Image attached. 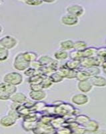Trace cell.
Segmentation results:
<instances>
[{
  "label": "cell",
  "mask_w": 106,
  "mask_h": 134,
  "mask_svg": "<svg viewBox=\"0 0 106 134\" xmlns=\"http://www.w3.org/2000/svg\"><path fill=\"white\" fill-rule=\"evenodd\" d=\"M97 56L104 58L106 57V48H100L97 49Z\"/></svg>",
  "instance_id": "obj_31"
},
{
  "label": "cell",
  "mask_w": 106,
  "mask_h": 134,
  "mask_svg": "<svg viewBox=\"0 0 106 134\" xmlns=\"http://www.w3.org/2000/svg\"><path fill=\"white\" fill-rule=\"evenodd\" d=\"M59 72L64 76V78L74 79V78H76L77 71H76V70H72V69H68L67 67L64 65L61 67H60V69H59Z\"/></svg>",
  "instance_id": "obj_10"
},
{
  "label": "cell",
  "mask_w": 106,
  "mask_h": 134,
  "mask_svg": "<svg viewBox=\"0 0 106 134\" xmlns=\"http://www.w3.org/2000/svg\"><path fill=\"white\" fill-rule=\"evenodd\" d=\"M87 48V44L83 41L74 42V47L73 49L77 50H84Z\"/></svg>",
  "instance_id": "obj_28"
},
{
  "label": "cell",
  "mask_w": 106,
  "mask_h": 134,
  "mask_svg": "<svg viewBox=\"0 0 106 134\" xmlns=\"http://www.w3.org/2000/svg\"><path fill=\"white\" fill-rule=\"evenodd\" d=\"M42 1L43 2H45V3H53L54 2H55V0H42Z\"/></svg>",
  "instance_id": "obj_34"
},
{
  "label": "cell",
  "mask_w": 106,
  "mask_h": 134,
  "mask_svg": "<svg viewBox=\"0 0 106 134\" xmlns=\"http://www.w3.org/2000/svg\"><path fill=\"white\" fill-rule=\"evenodd\" d=\"M53 81L52 80L50 79L49 76H46L42 80L41 82H40V85H41L43 88H49L51 86L53 85Z\"/></svg>",
  "instance_id": "obj_25"
},
{
  "label": "cell",
  "mask_w": 106,
  "mask_h": 134,
  "mask_svg": "<svg viewBox=\"0 0 106 134\" xmlns=\"http://www.w3.org/2000/svg\"><path fill=\"white\" fill-rule=\"evenodd\" d=\"M70 55L66 52V50H64L61 49L60 50H58L54 53V57L56 60H65L68 58Z\"/></svg>",
  "instance_id": "obj_19"
},
{
  "label": "cell",
  "mask_w": 106,
  "mask_h": 134,
  "mask_svg": "<svg viewBox=\"0 0 106 134\" xmlns=\"http://www.w3.org/2000/svg\"><path fill=\"white\" fill-rule=\"evenodd\" d=\"M59 46L61 50H70L73 49L74 47V42L71 40H66L64 41H61L59 44Z\"/></svg>",
  "instance_id": "obj_17"
},
{
  "label": "cell",
  "mask_w": 106,
  "mask_h": 134,
  "mask_svg": "<svg viewBox=\"0 0 106 134\" xmlns=\"http://www.w3.org/2000/svg\"><path fill=\"white\" fill-rule=\"evenodd\" d=\"M77 87H78V89L81 91L82 93H86L91 91L93 88V85L89 79L86 80V81H79L77 84Z\"/></svg>",
  "instance_id": "obj_11"
},
{
  "label": "cell",
  "mask_w": 106,
  "mask_h": 134,
  "mask_svg": "<svg viewBox=\"0 0 106 134\" xmlns=\"http://www.w3.org/2000/svg\"><path fill=\"white\" fill-rule=\"evenodd\" d=\"M38 60L40 61V63H41L42 66H46L52 64L54 60L52 59V58L50 57H49V56H43V57H40Z\"/></svg>",
  "instance_id": "obj_24"
},
{
  "label": "cell",
  "mask_w": 106,
  "mask_h": 134,
  "mask_svg": "<svg viewBox=\"0 0 106 134\" xmlns=\"http://www.w3.org/2000/svg\"><path fill=\"white\" fill-rule=\"evenodd\" d=\"M16 118L12 115L8 114V115L4 116L1 119V124L4 127H10L14 125L16 121Z\"/></svg>",
  "instance_id": "obj_13"
},
{
  "label": "cell",
  "mask_w": 106,
  "mask_h": 134,
  "mask_svg": "<svg viewBox=\"0 0 106 134\" xmlns=\"http://www.w3.org/2000/svg\"><path fill=\"white\" fill-rule=\"evenodd\" d=\"M9 57V49L4 47H0V60L4 61Z\"/></svg>",
  "instance_id": "obj_26"
},
{
  "label": "cell",
  "mask_w": 106,
  "mask_h": 134,
  "mask_svg": "<svg viewBox=\"0 0 106 134\" xmlns=\"http://www.w3.org/2000/svg\"><path fill=\"white\" fill-rule=\"evenodd\" d=\"M10 99L12 100L14 103L21 104L26 103V101L27 100V97H26V96L23 94V93H15L11 95V97H10Z\"/></svg>",
  "instance_id": "obj_14"
},
{
  "label": "cell",
  "mask_w": 106,
  "mask_h": 134,
  "mask_svg": "<svg viewBox=\"0 0 106 134\" xmlns=\"http://www.w3.org/2000/svg\"><path fill=\"white\" fill-rule=\"evenodd\" d=\"M0 91V99L2 100H5L10 99L11 95L16 93L17 88L15 85L4 82L1 83Z\"/></svg>",
  "instance_id": "obj_1"
},
{
  "label": "cell",
  "mask_w": 106,
  "mask_h": 134,
  "mask_svg": "<svg viewBox=\"0 0 106 134\" xmlns=\"http://www.w3.org/2000/svg\"><path fill=\"white\" fill-rule=\"evenodd\" d=\"M76 120L77 121H78L79 125H80V124H82V125H83V127H84V125L90 120V117H88V116L86 115H79L76 118Z\"/></svg>",
  "instance_id": "obj_29"
},
{
  "label": "cell",
  "mask_w": 106,
  "mask_h": 134,
  "mask_svg": "<svg viewBox=\"0 0 106 134\" xmlns=\"http://www.w3.org/2000/svg\"><path fill=\"white\" fill-rule=\"evenodd\" d=\"M50 77V79L52 80L53 82H60L64 80V76H63L61 74L58 72H54L53 73H52V75L49 76Z\"/></svg>",
  "instance_id": "obj_21"
},
{
  "label": "cell",
  "mask_w": 106,
  "mask_h": 134,
  "mask_svg": "<svg viewBox=\"0 0 106 134\" xmlns=\"http://www.w3.org/2000/svg\"><path fill=\"white\" fill-rule=\"evenodd\" d=\"M71 101L77 105H83L88 103L89 98L86 94H76L72 97Z\"/></svg>",
  "instance_id": "obj_9"
},
{
  "label": "cell",
  "mask_w": 106,
  "mask_h": 134,
  "mask_svg": "<svg viewBox=\"0 0 106 134\" xmlns=\"http://www.w3.org/2000/svg\"><path fill=\"white\" fill-rule=\"evenodd\" d=\"M61 21L64 25L73 26H76V24H78L79 19H78V17L76 16V15H73L70 14H67L61 17Z\"/></svg>",
  "instance_id": "obj_6"
},
{
  "label": "cell",
  "mask_w": 106,
  "mask_h": 134,
  "mask_svg": "<svg viewBox=\"0 0 106 134\" xmlns=\"http://www.w3.org/2000/svg\"><path fill=\"white\" fill-rule=\"evenodd\" d=\"M22 1H27V0H22Z\"/></svg>",
  "instance_id": "obj_36"
},
{
  "label": "cell",
  "mask_w": 106,
  "mask_h": 134,
  "mask_svg": "<svg viewBox=\"0 0 106 134\" xmlns=\"http://www.w3.org/2000/svg\"><path fill=\"white\" fill-rule=\"evenodd\" d=\"M91 78V75L85 70H79L77 72L76 79L79 81H83L89 80Z\"/></svg>",
  "instance_id": "obj_16"
},
{
  "label": "cell",
  "mask_w": 106,
  "mask_h": 134,
  "mask_svg": "<svg viewBox=\"0 0 106 134\" xmlns=\"http://www.w3.org/2000/svg\"><path fill=\"white\" fill-rule=\"evenodd\" d=\"M65 66L70 69L76 70V69H79V66H81V62L80 60H78L71 59L65 63Z\"/></svg>",
  "instance_id": "obj_18"
},
{
  "label": "cell",
  "mask_w": 106,
  "mask_h": 134,
  "mask_svg": "<svg viewBox=\"0 0 106 134\" xmlns=\"http://www.w3.org/2000/svg\"><path fill=\"white\" fill-rule=\"evenodd\" d=\"M84 70H86L88 73L92 76H96V75H99L101 73V70L99 68V66H91L89 68H84Z\"/></svg>",
  "instance_id": "obj_23"
},
{
  "label": "cell",
  "mask_w": 106,
  "mask_h": 134,
  "mask_svg": "<svg viewBox=\"0 0 106 134\" xmlns=\"http://www.w3.org/2000/svg\"><path fill=\"white\" fill-rule=\"evenodd\" d=\"M66 11L67 14H72L78 18L84 14V8L81 5L78 4L70 5V6L66 8Z\"/></svg>",
  "instance_id": "obj_7"
},
{
  "label": "cell",
  "mask_w": 106,
  "mask_h": 134,
  "mask_svg": "<svg viewBox=\"0 0 106 134\" xmlns=\"http://www.w3.org/2000/svg\"><path fill=\"white\" fill-rule=\"evenodd\" d=\"M1 46L8 49H12L15 47L17 44V40L16 38L11 36H5L1 39Z\"/></svg>",
  "instance_id": "obj_5"
},
{
  "label": "cell",
  "mask_w": 106,
  "mask_h": 134,
  "mask_svg": "<svg viewBox=\"0 0 106 134\" xmlns=\"http://www.w3.org/2000/svg\"><path fill=\"white\" fill-rule=\"evenodd\" d=\"M42 0H27L26 1V3L29 5L32 6H35V5H40L43 3Z\"/></svg>",
  "instance_id": "obj_30"
},
{
  "label": "cell",
  "mask_w": 106,
  "mask_h": 134,
  "mask_svg": "<svg viewBox=\"0 0 106 134\" xmlns=\"http://www.w3.org/2000/svg\"><path fill=\"white\" fill-rule=\"evenodd\" d=\"M14 68L17 70L22 71V70H26L27 68L30 66V63L27 62L25 59L23 54L21 52V53H19L14 58Z\"/></svg>",
  "instance_id": "obj_3"
},
{
  "label": "cell",
  "mask_w": 106,
  "mask_h": 134,
  "mask_svg": "<svg viewBox=\"0 0 106 134\" xmlns=\"http://www.w3.org/2000/svg\"><path fill=\"white\" fill-rule=\"evenodd\" d=\"M23 76L18 72H9L7 73L3 77L5 82L11 84L13 85H18L23 82Z\"/></svg>",
  "instance_id": "obj_4"
},
{
  "label": "cell",
  "mask_w": 106,
  "mask_h": 134,
  "mask_svg": "<svg viewBox=\"0 0 106 134\" xmlns=\"http://www.w3.org/2000/svg\"><path fill=\"white\" fill-rule=\"evenodd\" d=\"M84 127L88 132H96L99 130V125L96 121L90 120L84 125Z\"/></svg>",
  "instance_id": "obj_15"
},
{
  "label": "cell",
  "mask_w": 106,
  "mask_h": 134,
  "mask_svg": "<svg viewBox=\"0 0 106 134\" xmlns=\"http://www.w3.org/2000/svg\"><path fill=\"white\" fill-rule=\"evenodd\" d=\"M90 82L93 86L97 87H106V79L103 76L96 75L92 76L90 79Z\"/></svg>",
  "instance_id": "obj_8"
},
{
  "label": "cell",
  "mask_w": 106,
  "mask_h": 134,
  "mask_svg": "<svg viewBox=\"0 0 106 134\" xmlns=\"http://www.w3.org/2000/svg\"><path fill=\"white\" fill-rule=\"evenodd\" d=\"M31 99L35 100H43L47 97V93L43 90L41 91H32L29 93Z\"/></svg>",
  "instance_id": "obj_12"
},
{
  "label": "cell",
  "mask_w": 106,
  "mask_h": 134,
  "mask_svg": "<svg viewBox=\"0 0 106 134\" xmlns=\"http://www.w3.org/2000/svg\"><path fill=\"white\" fill-rule=\"evenodd\" d=\"M64 119H63V117H59V118H55V119H53V120L52 121L51 124L54 127V128L56 129H59L61 125H63V124H64Z\"/></svg>",
  "instance_id": "obj_27"
},
{
  "label": "cell",
  "mask_w": 106,
  "mask_h": 134,
  "mask_svg": "<svg viewBox=\"0 0 106 134\" xmlns=\"http://www.w3.org/2000/svg\"><path fill=\"white\" fill-rule=\"evenodd\" d=\"M23 54L25 59H26L27 62H29V63H32L33 61L36 60L37 57H38L37 54L33 52H23Z\"/></svg>",
  "instance_id": "obj_22"
},
{
  "label": "cell",
  "mask_w": 106,
  "mask_h": 134,
  "mask_svg": "<svg viewBox=\"0 0 106 134\" xmlns=\"http://www.w3.org/2000/svg\"><path fill=\"white\" fill-rule=\"evenodd\" d=\"M38 124L36 121H27L24 120L22 124L24 130L26 131H30V130H33L35 127L37 126Z\"/></svg>",
  "instance_id": "obj_20"
},
{
  "label": "cell",
  "mask_w": 106,
  "mask_h": 134,
  "mask_svg": "<svg viewBox=\"0 0 106 134\" xmlns=\"http://www.w3.org/2000/svg\"><path fill=\"white\" fill-rule=\"evenodd\" d=\"M30 88L32 91H41L43 89L41 85L38 83H30Z\"/></svg>",
  "instance_id": "obj_32"
},
{
  "label": "cell",
  "mask_w": 106,
  "mask_h": 134,
  "mask_svg": "<svg viewBox=\"0 0 106 134\" xmlns=\"http://www.w3.org/2000/svg\"><path fill=\"white\" fill-rule=\"evenodd\" d=\"M102 69H103V72H104V73L106 74V63L104 61V63H103V64H102Z\"/></svg>",
  "instance_id": "obj_33"
},
{
  "label": "cell",
  "mask_w": 106,
  "mask_h": 134,
  "mask_svg": "<svg viewBox=\"0 0 106 134\" xmlns=\"http://www.w3.org/2000/svg\"><path fill=\"white\" fill-rule=\"evenodd\" d=\"M81 66L83 68H89L91 66H100L104 63V58L98 56L84 58L80 60Z\"/></svg>",
  "instance_id": "obj_2"
},
{
  "label": "cell",
  "mask_w": 106,
  "mask_h": 134,
  "mask_svg": "<svg viewBox=\"0 0 106 134\" xmlns=\"http://www.w3.org/2000/svg\"><path fill=\"white\" fill-rule=\"evenodd\" d=\"M104 61H105V63H106V57H105V58H104Z\"/></svg>",
  "instance_id": "obj_35"
}]
</instances>
